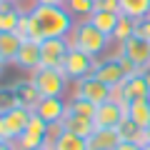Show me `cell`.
Returning <instances> with one entry per match:
<instances>
[{"instance_id": "1", "label": "cell", "mask_w": 150, "mask_h": 150, "mask_svg": "<svg viewBox=\"0 0 150 150\" xmlns=\"http://www.w3.org/2000/svg\"><path fill=\"white\" fill-rule=\"evenodd\" d=\"M30 13L43 33V40L45 38H70L75 28V18L63 5H33Z\"/></svg>"}, {"instance_id": "2", "label": "cell", "mask_w": 150, "mask_h": 150, "mask_svg": "<svg viewBox=\"0 0 150 150\" xmlns=\"http://www.w3.org/2000/svg\"><path fill=\"white\" fill-rule=\"evenodd\" d=\"M68 40H70L73 48L85 50V53L93 55V58H103V55H108V53H110V45H115L110 38H108L105 33H100L90 20H78Z\"/></svg>"}, {"instance_id": "3", "label": "cell", "mask_w": 150, "mask_h": 150, "mask_svg": "<svg viewBox=\"0 0 150 150\" xmlns=\"http://www.w3.org/2000/svg\"><path fill=\"white\" fill-rule=\"evenodd\" d=\"M133 73H138V70L120 55V50H110L108 55L98 58V65H95V70H93V75L100 78V80L105 83V85H110L112 90H115L128 75H133Z\"/></svg>"}, {"instance_id": "4", "label": "cell", "mask_w": 150, "mask_h": 150, "mask_svg": "<svg viewBox=\"0 0 150 150\" xmlns=\"http://www.w3.org/2000/svg\"><path fill=\"white\" fill-rule=\"evenodd\" d=\"M30 80L43 98H65L70 90V80L65 78L60 68H43L40 65L38 70L30 73Z\"/></svg>"}, {"instance_id": "5", "label": "cell", "mask_w": 150, "mask_h": 150, "mask_svg": "<svg viewBox=\"0 0 150 150\" xmlns=\"http://www.w3.org/2000/svg\"><path fill=\"white\" fill-rule=\"evenodd\" d=\"M112 98L120 100L125 108L135 100H143V98H150V68L148 70H138V73L128 75L123 83H120L115 90H112Z\"/></svg>"}, {"instance_id": "6", "label": "cell", "mask_w": 150, "mask_h": 150, "mask_svg": "<svg viewBox=\"0 0 150 150\" xmlns=\"http://www.w3.org/2000/svg\"><path fill=\"white\" fill-rule=\"evenodd\" d=\"M95 65H98V58H93L85 50L70 45L68 55H65V63H63L60 70L65 73V78H68L70 83H78V80H83V78H88V75H93Z\"/></svg>"}, {"instance_id": "7", "label": "cell", "mask_w": 150, "mask_h": 150, "mask_svg": "<svg viewBox=\"0 0 150 150\" xmlns=\"http://www.w3.org/2000/svg\"><path fill=\"white\" fill-rule=\"evenodd\" d=\"M33 110L28 108H13L8 112H0V140H8V143H15L28 128V120H30Z\"/></svg>"}, {"instance_id": "8", "label": "cell", "mask_w": 150, "mask_h": 150, "mask_svg": "<svg viewBox=\"0 0 150 150\" xmlns=\"http://www.w3.org/2000/svg\"><path fill=\"white\" fill-rule=\"evenodd\" d=\"M70 95L73 98H85V100L100 105V103H105V100L112 98V88L105 85L95 75H88V78H83L78 83H70Z\"/></svg>"}, {"instance_id": "9", "label": "cell", "mask_w": 150, "mask_h": 150, "mask_svg": "<svg viewBox=\"0 0 150 150\" xmlns=\"http://www.w3.org/2000/svg\"><path fill=\"white\" fill-rule=\"evenodd\" d=\"M115 48L120 50V55H123L135 70H148L150 68V43L145 38L133 35L130 40H125L123 45H115Z\"/></svg>"}, {"instance_id": "10", "label": "cell", "mask_w": 150, "mask_h": 150, "mask_svg": "<svg viewBox=\"0 0 150 150\" xmlns=\"http://www.w3.org/2000/svg\"><path fill=\"white\" fill-rule=\"evenodd\" d=\"M68 50H70L68 38H45V40H40V65L43 68H63Z\"/></svg>"}, {"instance_id": "11", "label": "cell", "mask_w": 150, "mask_h": 150, "mask_svg": "<svg viewBox=\"0 0 150 150\" xmlns=\"http://www.w3.org/2000/svg\"><path fill=\"white\" fill-rule=\"evenodd\" d=\"M125 118H128L125 105L120 100H115V98H110V100L98 105L95 115H93V123H95V128H118Z\"/></svg>"}, {"instance_id": "12", "label": "cell", "mask_w": 150, "mask_h": 150, "mask_svg": "<svg viewBox=\"0 0 150 150\" xmlns=\"http://www.w3.org/2000/svg\"><path fill=\"white\" fill-rule=\"evenodd\" d=\"M33 112L40 115L48 125L63 123V118L68 115V98H40L38 105L33 108Z\"/></svg>"}, {"instance_id": "13", "label": "cell", "mask_w": 150, "mask_h": 150, "mask_svg": "<svg viewBox=\"0 0 150 150\" xmlns=\"http://www.w3.org/2000/svg\"><path fill=\"white\" fill-rule=\"evenodd\" d=\"M123 143L118 128H95L88 138V150H115Z\"/></svg>"}, {"instance_id": "14", "label": "cell", "mask_w": 150, "mask_h": 150, "mask_svg": "<svg viewBox=\"0 0 150 150\" xmlns=\"http://www.w3.org/2000/svg\"><path fill=\"white\" fill-rule=\"evenodd\" d=\"M13 65H15L20 73H28V75H30L33 70H38L40 68V43H23Z\"/></svg>"}, {"instance_id": "15", "label": "cell", "mask_w": 150, "mask_h": 150, "mask_svg": "<svg viewBox=\"0 0 150 150\" xmlns=\"http://www.w3.org/2000/svg\"><path fill=\"white\" fill-rule=\"evenodd\" d=\"M13 90H15V98H18V105L20 108H28V110H33V108L38 105V100H40V93H38V88L33 85L30 75L28 78H18L15 83H13Z\"/></svg>"}, {"instance_id": "16", "label": "cell", "mask_w": 150, "mask_h": 150, "mask_svg": "<svg viewBox=\"0 0 150 150\" xmlns=\"http://www.w3.org/2000/svg\"><path fill=\"white\" fill-rule=\"evenodd\" d=\"M15 33L20 35L23 43H40V40H43V33H40V28H38L30 8H28V10L23 8V15H20V23H18V30Z\"/></svg>"}, {"instance_id": "17", "label": "cell", "mask_w": 150, "mask_h": 150, "mask_svg": "<svg viewBox=\"0 0 150 150\" xmlns=\"http://www.w3.org/2000/svg\"><path fill=\"white\" fill-rule=\"evenodd\" d=\"M20 45H23V40L18 33H0V60L5 65H13Z\"/></svg>"}, {"instance_id": "18", "label": "cell", "mask_w": 150, "mask_h": 150, "mask_svg": "<svg viewBox=\"0 0 150 150\" xmlns=\"http://www.w3.org/2000/svg\"><path fill=\"white\" fill-rule=\"evenodd\" d=\"M118 20H120V13H115V10H95V13L90 15V23H93L100 33H105L110 40H112L115 28H118Z\"/></svg>"}, {"instance_id": "19", "label": "cell", "mask_w": 150, "mask_h": 150, "mask_svg": "<svg viewBox=\"0 0 150 150\" xmlns=\"http://www.w3.org/2000/svg\"><path fill=\"white\" fill-rule=\"evenodd\" d=\"M20 15H23V8H18L15 3H3L0 5V33H15Z\"/></svg>"}, {"instance_id": "20", "label": "cell", "mask_w": 150, "mask_h": 150, "mask_svg": "<svg viewBox=\"0 0 150 150\" xmlns=\"http://www.w3.org/2000/svg\"><path fill=\"white\" fill-rule=\"evenodd\" d=\"M128 118L133 120L138 128H148L150 125V98H143V100H135V103H130L128 108Z\"/></svg>"}, {"instance_id": "21", "label": "cell", "mask_w": 150, "mask_h": 150, "mask_svg": "<svg viewBox=\"0 0 150 150\" xmlns=\"http://www.w3.org/2000/svg\"><path fill=\"white\" fill-rule=\"evenodd\" d=\"M63 128L88 140V138H90V133L95 130V123H93L90 118H80V115H70V112H68V115L63 118Z\"/></svg>"}, {"instance_id": "22", "label": "cell", "mask_w": 150, "mask_h": 150, "mask_svg": "<svg viewBox=\"0 0 150 150\" xmlns=\"http://www.w3.org/2000/svg\"><path fill=\"white\" fill-rule=\"evenodd\" d=\"M50 148H53V150H88V140L63 128V133L53 140V145H50Z\"/></svg>"}, {"instance_id": "23", "label": "cell", "mask_w": 150, "mask_h": 150, "mask_svg": "<svg viewBox=\"0 0 150 150\" xmlns=\"http://www.w3.org/2000/svg\"><path fill=\"white\" fill-rule=\"evenodd\" d=\"M133 35H138V20H133V18H128V15L120 13L118 28H115V33H112V43H115V45H123L125 40H130Z\"/></svg>"}, {"instance_id": "24", "label": "cell", "mask_w": 150, "mask_h": 150, "mask_svg": "<svg viewBox=\"0 0 150 150\" xmlns=\"http://www.w3.org/2000/svg\"><path fill=\"white\" fill-rule=\"evenodd\" d=\"M120 13L133 20H143L150 15V0H120Z\"/></svg>"}, {"instance_id": "25", "label": "cell", "mask_w": 150, "mask_h": 150, "mask_svg": "<svg viewBox=\"0 0 150 150\" xmlns=\"http://www.w3.org/2000/svg\"><path fill=\"white\" fill-rule=\"evenodd\" d=\"M68 13L78 20H90V15L95 13V0H65Z\"/></svg>"}, {"instance_id": "26", "label": "cell", "mask_w": 150, "mask_h": 150, "mask_svg": "<svg viewBox=\"0 0 150 150\" xmlns=\"http://www.w3.org/2000/svg\"><path fill=\"white\" fill-rule=\"evenodd\" d=\"M95 110H98V105L90 103V100H85V98H73V95L68 98V112L70 115H80V118H90L93 120Z\"/></svg>"}, {"instance_id": "27", "label": "cell", "mask_w": 150, "mask_h": 150, "mask_svg": "<svg viewBox=\"0 0 150 150\" xmlns=\"http://www.w3.org/2000/svg\"><path fill=\"white\" fill-rule=\"evenodd\" d=\"M118 133H120V138H123V140H130V143H140V145L145 143V130H143V128H138V125H135L130 118H125L123 123L118 125Z\"/></svg>"}, {"instance_id": "28", "label": "cell", "mask_w": 150, "mask_h": 150, "mask_svg": "<svg viewBox=\"0 0 150 150\" xmlns=\"http://www.w3.org/2000/svg\"><path fill=\"white\" fill-rule=\"evenodd\" d=\"M15 145H18V150H35V148H40V145H45V135L25 130V133L15 140Z\"/></svg>"}, {"instance_id": "29", "label": "cell", "mask_w": 150, "mask_h": 150, "mask_svg": "<svg viewBox=\"0 0 150 150\" xmlns=\"http://www.w3.org/2000/svg\"><path fill=\"white\" fill-rule=\"evenodd\" d=\"M13 108H18V98H15L13 85L0 88V112H8V110H13Z\"/></svg>"}, {"instance_id": "30", "label": "cell", "mask_w": 150, "mask_h": 150, "mask_svg": "<svg viewBox=\"0 0 150 150\" xmlns=\"http://www.w3.org/2000/svg\"><path fill=\"white\" fill-rule=\"evenodd\" d=\"M95 10H115V13H120V0H95Z\"/></svg>"}, {"instance_id": "31", "label": "cell", "mask_w": 150, "mask_h": 150, "mask_svg": "<svg viewBox=\"0 0 150 150\" xmlns=\"http://www.w3.org/2000/svg\"><path fill=\"white\" fill-rule=\"evenodd\" d=\"M138 35L145 38V40L150 43V15L143 18V20H138Z\"/></svg>"}, {"instance_id": "32", "label": "cell", "mask_w": 150, "mask_h": 150, "mask_svg": "<svg viewBox=\"0 0 150 150\" xmlns=\"http://www.w3.org/2000/svg\"><path fill=\"white\" fill-rule=\"evenodd\" d=\"M140 148H143L140 143H130V140H123V143H120L115 150H140Z\"/></svg>"}, {"instance_id": "33", "label": "cell", "mask_w": 150, "mask_h": 150, "mask_svg": "<svg viewBox=\"0 0 150 150\" xmlns=\"http://www.w3.org/2000/svg\"><path fill=\"white\" fill-rule=\"evenodd\" d=\"M33 5H63L65 8V0H35Z\"/></svg>"}, {"instance_id": "34", "label": "cell", "mask_w": 150, "mask_h": 150, "mask_svg": "<svg viewBox=\"0 0 150 150\" xmlns=\"http://www.w3.org/2000/svg\"><path fill=\"white\" fill-rule=\"evenodd\" d=\"M0 150H18L15 143H8V140H0Z\"/></svg>"}, {"instance_id": "35", "label": "cell", "mask_w": 150, "mask_h": 150, "mask_svg": "<svg viewBox=\"0 0 150 150\" xmlns=\"http://www.w3.org/2000/svg\"><path fill=\"white\" fill-rule=\"evenodd\" d=\"M145 143H150V125L145 128Z\"/></svg>"}, {"instance_id": "36", "label": "cell", "mask_w": 150, "mask_h": 150, "mask_svg": "<svg viewBox=\"0 0 150 150\" xmlns=\"http://www.w3.org/2000/svg\"><path fill=\"white\" fill-rule=\"evenodd\" d=\"M3 73H5V63L0 60V78H3Z\"/></svg>"}, {"instance_id": "37", "label": "cell", "mask_w": 150, "mask_h": 150, "mask_svg": "<svg viewBox=\"0 0 150 150\" xmlns=\"http://www.w3.org/2000/svg\"><path fill=\"white\" fill-rule=\"evenodd\" d=\"M35 150H53L50 145H40V148H35Z\"/></svg>"}, {"instance_id": "38", "label": "cell", "mask_w": 150, "mask_h": 150, "mask_svg": "<svg viewBox=\"0 0 150 150\" xmlns=\"http://www.w3.org/2000/svg\"><path fill=\"white\" fill-rule=\"evenodd\" d=\"M140 150H150V143H143V148H140Z\"/></svg>"}, {"instance_id": "39", "label": "cell", "mask_w": 150, "mask_h": 150, "mask_svg": "<svg viewBox=\"0 0 150 150\" xmlns=\"http://www.w3.org/2000/svg\"><path fill=\"white\" fill-rule=\"evenodd\" d=\"M13 3H35V0H13Z\"/></svg>"}, {"instance_id": "40", "label": "cell", "mask_w": 150, "mask_h": 150, "mask_svg": "<svg viewBox=\"0 0 150 150\" xmlns=\"http://www.w3.org/2000/svg\"><path fill=\"white\" fill-rule=\"evenodd\" d=\"M0 3H13V0H0Z\"/></svg>"}, {"instance_id": "41", "label": "cell", "mask_w": 150, "mask_h": 150, "mask_svg": "<svg viewBox=\"0 0 150 150\" xmlns=\"http://www.w3.org/2000/svg\"><path fill=\"white\" fill-rule=\"evenodd\" d=\"M0 5H3V3H0Z\"/></svg>"}]
</instances>
